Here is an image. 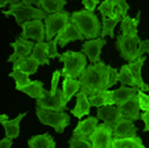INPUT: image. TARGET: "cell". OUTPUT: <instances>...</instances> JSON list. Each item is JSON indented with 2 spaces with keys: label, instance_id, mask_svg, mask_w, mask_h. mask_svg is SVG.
I'll return each instance as SVG.
<instances>
[{
  "label": "cell",
  "instance_id": "obj_38",
  "mask_svg": "<svg viewBox=\"0 0 149 148\" xmlns=\"http://www.w3.org/2000/svg\"><path fill=\"white\" fill-rule=\"evenodd\" d=\"M137 100L139 109L143 111H149V95L139 89L137 92Z\"/></svg>",
  "mask_w": 149,
  "mask_h": 148
},
{
  "label": "cell",
  "instance_id": "obj_15",
  "mask_svg": "<svg viewBox=\"0 0 149 148\" xmlns=\"http://www.w3.org/2000/svg\"><path fill=\"white\" fill-rule=\"evenodd\" d=\"M97 126H98V118L90 116L89 118L80 120L77 123V126L72 132V136H80L89 140V137L93 134Z\"/></svg>",
  "mask_w": 149,
  "mask_h": 148
},
{
  "label": "cell",
  "instance_id": "obj_43",
  "mask_svg": "<svg viewBox=\"0 0 149 148\" xmlns=\"http://www.w3.org/2000/svg\"><path fill=\"white\" fill-rule=\"evenodd\" d=\"M12 140L11 138H9V137H4L2 138L1 141H0V148H11L12 146Z\"/></svg>",
  "mask_w": 149,
  "mask_h": 148
},
{
  "label": "cell",
  "instance_id": "obj_46",
  "mask_svg": "<svg viewBox=\"0 0 149 148\" xmlns=\"http://www.w3.org/2000/svg\"><path fill=\"white\" fill-rule=\"evenodd\" d=\"M8 118H9L8 115H6V114H0V123L2 122V121H4V120H8Z\"/></svg>",
  "mask_w": 149,
  "mask_h": 148
},
{
  "label": "cell",
  "instance_id": "obj_18",
  "mask_svg": "<svg viewBox=\"0 0 149 148\" xmlns=\"http://www.w3.org/2000/svg\"><path fill=\"white\" fill-rule=\"evenodd\" d=\"M97 118L101 119L102 121L106 124H108L109 126H111L113 129V126H116V123L119 121L120 115L118 107L115 105H108V106H102L98 107L96 110Z\"/></svg>",
  "mask_w": 149,
  "mask_h": 148
},
{
  "label": "cell",
  "instance_id": "obj_40",
  "mask_svg": "<svg viewBox=\"0 0 149 148\" xmlns=\"http://www.w3.org/2000/svg\"><path fill=\"white\" fill-rule=\"evenodd\" d=\"M82 4L84 7V10L94 12L96 10L97 6L100 4V0H82Z\"/></svg>",
  "mask_w": 149,
  "mask_h": 148
},
{
  "label": "cell",
  "instance_id": "obj_6",
  "mask_svg": "<svg viewBox=\"0 0 149 148\" xmlns=\"http://www.w3.org/2000/svg\"><path fill=\"white\" fill-rule=\"evenodd\" d=\"M139 36H123L119 35L117 36L116 40V49L120 52V55L123 59L130 62H134L138 57H141L138 54V45L141 42Z\"/></svg>",
  "mask_w": 149,
  "mask_h": 148
},
{
  "label": "cell",
  "instance_id": "obj_2",
  "mask_svg": "<svg viewBox=\"0 0 149 148\" xmlns=\"http://www.w3.org/2000/svg\"><path fill=\"white\" fill-rule=\"evenodd\" d=\"M70 22L77 26L84 39L91 40L100 38L102 33V24L94 12L88 10H79L70 14Z\"/></svg>",
  "mask_w": 149,
  "mask_h": 148
},
{
  "label": "cell",
  "instance_id": "obj_26",
  "mask_svg": "<svg viewBox=\"0 0 149 148\" xmlns=\"http://www.w3.org/2000/svg\"><path fill=\"white\" fill-rule=\"evenodd\" d=\"M111 148H146L142 138L137 135L124 138H112Z\"/></svg>",
  "mask_w": 149,
  "mask_h": 148
},
{
  "label": "cell",
  "instance_id": "obj_7",
  "mask_svg": "<svg viewBox=\"0 0 149 148\" xmlns=\"http://www.w3.org/2000/svg\"><path fill=\"white\" fill-rule=\"evenodd\" d=\"M70 22V13L68 11L56 12L53 14H48L43 20L45 26V39L51 40L55 38Z\"/></svg>",
  "mask_w": 149,
  "mask_h": 148
},
{
  "label": "cell",
  "instance_id": "obj_47",
  "mask_svg": "<svg viewBox=\"0 0 149 148\" xmlns=\"http://www.w3.org/2000/svg\"><path fill=\"white\" fill-rule=\"evenodd\" d=\"M55 147H56V146H53V147H52V148H55Z\"/></svg>",
  "mask_w": 149,
  "mask_h": 148
},
{
  "label": "cell",
  "instance_id": "obj_21",
  "mask_svg": "<svg viewBox=\"0 0 149 148\" xmlns=\"http://www.w3.org/2000/svg\"><path fill=\"white\" fill-rule=\"evenodd\" d=\"M12 69H19L24 73L30 75H35L37 73L38 68L40 66V64L38 63V61L35 59L33 55L23 57V59H17L13 62Z\"/></svg>",
  "mask_w": 149,
  "mask_h": 148
},
{
  "label": "cell",
  "instance_id": "obj_14",
  "mask_svg": "<svg viewBox=\"0 0 149 148\" xmlns=\"http://www.w3.org/2000/svg\"><path fill=\"white\" fill-rule=\"evenodd\" d=\"M137 133V128L132 120L129 119H120L116 123L112 130L113 138H124V137L135 136Z\"/></svg>",
  "mask_w": 149,
  "mask_h": 148
},
{
  "label": "cell",
  "instance_id": "obj_25",
  "mask_svg": "<svg viewBox=\"0 0 149 148\" xmlns=\"http://www.w3.org/2000/svg\"><path fill=\"white\" fill-rule=\"evenodd\" d=\"M137 88H132V87H127V85H121L119 89L113 90V100H115L116 106H119L121 104L125 103L127 101L135 96L138 92Z\"/></svg>",
  "mask_w": 149,
  "mask_h": 148
},
{
  "label": "cell",
  "instance_id": "obj_13",
  "mask_svg": "<svg viewBox=\"0 0 149 148\" xmlns=\"http://www.w3.org/2000/svg\"><path fill=\"white\" fill-rule=\"evenodd\" d=\"M117 107H118L121 119H129L132 121L141 119V112H139L141 109H139V105H138L137 94Z\"/></svg>",
  "mask_w": 149,
  "mask_h": 148
},
{
  "label": "cell",
  "instance_id": "obj_37",
  "mask_svg": "<svg viewBox=\"0 0 149 148\" xmlns=\"http://www.w3.org/2000/svg\"><path fill=\"white\" fill-rule=\"evenodd\" d=\"M57 45H58V37L57 36L47 42V50H48L49 59H56V57L61 56V54L57 51Z\"/></svg>",
  "mask_w": 149,
  "mask_h": 148
},
{
  "label": "cell",
  "instance_id": "obj_23",
  "mask_svg": "<svg viewBox=\"0 0 149 148\" xmlns=\"http://www.w3.org/2000/svg\"><path fill=\"white\" fill-rule=\"evenodd\" d=\"M89 102L91 104V106L97 108L102 107V106L116 105L112 91H109V90H104V91H101L94 95L89 96Z\"/></svg>",
  "mask_w": 149,
  "mask_h": 148
},
{
  "label": "cell",
  "instance_id": "obj_36",
  "mask_svg": "<svg viewBox=\"0 0 149 148\" xmlns=\"http://www.w3.org/2000/svg\"><path fill=\"white\" fill-rule=\"evenodd\" d=\"M119 82V71L116 68L107 65V82H106V90L110 89L112 85Z\"/></svg>",
  "mask_w": 149,
  "mask_h": 148
},
{
  "label": "cell",
  "instance_id": "obj_32",
  "mask_svg": "<svg viewBox=\"0 0 149 148\" xmlns=\"http://www.w3.org/2000/svg\"><path fill=\"white\" fill-rule=\"evenodd\" d=\"M9 77L13 78L15 80V89L17 91H19L22 88L28 85L31 82V80L29 79V75L22 71H19V69H13L9 74Z\"/></svg>",
  "mask_w": 149,
  "mask_h": 148
},
{
  "label": "cell",
  "instance_id": "obj_41",
  "mask_svg": "<svg viewBox=\"0 0 149 148\" xmlns=\"http://www.w3.org/2000/svg\"><path fill=\"white\" fill-rule=\"evenodd\" d=\"M138 54L143 56L144 54H149V39L142 40L138 45Z\"/></svg>",
  "mask_w": 149,
  "mask_h": 148
},
{
  "label": "cell",
  "instance_id": "obj_3",
  "mask_svg": "<svg viewBox=\"0 0 149 148\" xmlns=\"http://www.w3.org/2000/svg\"><path fill=\"white\" fill-rule=\"evenodd\" d=\"M60 62L64 64L62 76L72 79H79L80 75L88 66V57L82 52L66 51L58 57Z\"/></svg>",
  "mask_w": 149,
  "mask_h": 148
},
{
  "label": "cell",
  "instance_id": "obj_28",
  "mask_svg": "<svg viewBox=\"0 0 149 148\" xmlns=\"http://www.w3.org/2000/svg\"><path fill=\"white\" fill-rule=\"evenodd\" d=\"M43 91H45L43 82L40 81V80H34V81L30 82L28 85H26V87H24V88L19 90V92L27 94L28 96L34 98V100H38L42 95Z\"/></svg>",
  "mask_w": 149,
  "mask_h": 148
},
{
  "label": "cell",
  "instance_id": "obj_34",
  "mask_svg": "<svg viewBox=\"0 0 149 148\" xmlns=\"http://www.w3.org/2000/svg\"><path fill=\"white\" fill-rule=\"evenodd\" d=\"M98 11L102 14V16H107L109 19H119V17L116 16L115 7H113V4L109 0H104L98 6Z\"/></svg>",
  "mask_w": 149,
  "mask_h": 148
},
{
  "label": "cell",
  "instance_id": "obj_4",
  "mask_svg": "<svg viewBox=\"0 0 149 148\" xmlns=\"http://www.w3.org/2000/svg\"><path fill=\"white\" fill-rule=\"evenodd\" d=\"M2 14L4 16H14L15 22L19 26L31 20H45L48 15L41 8L26 6L21 1L17 3L10 4L7 11H2Z\"/></svg>",
  "mask_w": 149,
  "mask_h": 148
},
{
  "label": "cell",
  "instance_id": "obj_33",
  "mask_svg": "<svg viewBox=\"0 0 149 148\" xmlns=\"http://www.w3.org/2000/svg\"><path fill=\"white\" fill-rule=\"evenodd\" d=\"M119 82L121 85H127V87H132V88H136L137 85L135 83L134 78L132 77V74L130 71V68L127 65H123L120 68L119 71Z\"/></svg>",
  "mask_w": 149,
  "mask_h": 148
},
{
  "label": "cell",
  "instance_id": "obj_9",
  "mask_svg": "<svg viewBox=\"0 0 149 148\" xmlns=\"http://www.w3.org/2000/svg\"><path fill=\"white\" fill-rule=\"evenodd\" d=\"M21 37L24 39H33L36 42H43L45 39V26L43 20H31L23 23Z\"/></svg>",
  "mask_w": 149,
  "mask_h": 148
},
{
  "label": "cell",
  "instance_id": "obj_16",
  "mask_svg": "<svg viewBox=\"0 0 149 148\" xmlns=\"http://www.w3.org/2000/svg\"><path fill=\"white\" fill-rule=\"evenodd\" d=\"M146 61V56H141L138 57L134 62H130L127 64V66L130 68V71L132 74V77L134 78L135 83L139 89L144 91V92H149V85L144 81L142 76V68L144 66V63Z\"/></svg>",
  "mask_w": 149,
  "mask_h": 148
},
{
  "label": "cell",
  "instance_id": "obj_22",
  "mask_svg": "<svg viewBox=\"0 0 149 148\" xmlns=\"http://www.w3.org/2000/svg\"><path fill=\"white\" fill-rule=\"evenodd\" d=\"M26 115V112H22L19 116H16L14 119H11V120L8 119V120H4L1 122L4 132H6V136L11 140L17 138L19 136V123L23 120V118H25Z\"/></svg>",
  "mask_w": 149,
  "mask_h": 148
},
{
  "label": "cell",
  "instance_id": "obj_45",
  "mask_svg": "<svg viewBox=\"0 0 149 148\" xmlns=\"http://www.w3.org/2000/svg\"><path fill=\"white\" fill-rule=\"evenodd\" d=\"M19 2V0H0V10L3 7H6L7 4H13Z\"/></svg>",
  "mask_w": 149,
  "mask_h": 148
},
{
  "label": "cell",
  "instance_id": "obj_35",
  "mask_svg": "<svg viewBox=\"0 0 149 148\" xmlns=\"http://www.w3.org/2000/svg\"><path fill=\"white\" fill-rule=\"evenodd\" d=\"M68 144L69 148H92V144L88 138L80 136H71Z\"/></svg>",
  "mask_w": 149,
  "mask_h": 148
},
{
  "label": "cell",
  "instance_id": "obj_44",
  "mask_svg": "<svg viewBox=\"0 0 149 148\" xmlns=\"http://www.w3.org/2000/svg\"><path fill=\"white\" fill-rule=\"evenodd\" d=\"M26 6H36L37 8H41V2L42 0H19Z\"/></svg>",
  "mask_w": 149,
  "mask_h": 148
},
{
  "label": "cell",
  "instance_id": "obj_8",
  "mask_svg": "<svg viewBox=\"0 0 149 148\" xmlns=\"http://www.w3.org/2000/svg\"><path fill=\"white\" fill-rule=\"evenodd\" d=\"M36 107L53 111H65L68 109L67 105L64 103L63 100V90L60 89H57L54 95L45 89L42 95L36 100Z\"/></svg>",
  "mask_w": 149,
  "mask_h": 148
},
{
  "label": "cell",
  "instance_id": "obj_29",
  "mask_svg": "<svg viewBox=\"0 0 149 148\" xmlns=\"http://www.w3.org/2000/svg\"><path fill=\"white\" fill-rule=\"evenodd\" d=\"M31 55L38 61L40 65H49L50 59L48 56V50H47V42H36L33 49Z\"/></svg>",
  "mask_w": 149,
  "mask_h": 148
},
{
  "label": "cell",
  "instance_id": "obj_24",
  "mask_svg": "<svg viewBox=\"0 0 149 148\" xmlns=\"http://www.w3.org/2000/svg\"><path fill=\"white\" fill-rule=\"evenodd\" d=\"M63 100L67 105L68 102L78 93L80 90V82L78 79H72L69 77H64L63 80Z\"/></svg>",
  "mask_w": 149,
  "mask_h": 148
},
{
  "label": "cell",
  "instance_id": "obj_12",
  "mask_svg": "<svg viewBox=\"0 0 149 148\" xmlns=\"http://www.w3.org/2000/svg\"><path fill=\"white\" fill-rule=\"evenodd\" d=\"M107 41L104 38H95L91 40H86L83 42L81 47V52L89 59L92 64L101 62L102 49L106 45Z\"/></svg>",
  "mask_w": 149,
  "mask_h": 148
},
{
  "label": "cell",
  "instance_id": "obj_1",
  "mask_svg": "<svg viewBox=\"0 0 149 148\" xmlns=\"http://www.w3.org/2000/svg\"><path fill=\"white\" fill-rule=\"evenodd\" d=\"M80 91L84 92L88 96L106 90L107 82V65L103 62L91 64L83 71L80 77Z\"/></svg>",
  "mask_w": 149,
  "mask_h": 148
},
{
  "label": "cell",
  "instance_id": "obj_42",
  "mask_svg": "<svg viewBox=\"0 0 149 148\" xmlns=\"http://www.w3.org/2000/svg\"><path fill=\"white\" fill-rule=\"evenodd\" d=\"M141 120H143L145 123L144 132H149V111H144L141 114Z\"/></svg>",
  "mask_w": 149,
  "mask_h": 148
},
{
  "label": "cell",
  "instance_id": "obj_11",
  "mask_svg": "<svg viewBox=\"0 0 149 148\" xmlns=\"http://www.w3.org/2000/svg\"><path fill=\"white\" fill-rule=\"evenodd\" d=\"M10 47L13 48L14 52L8 57L7 61L9 63H13L15 59H23V57H27V56L31 55L35 43L33 41L24 39L23 37L19 36V37L15 38V41L10 43Z\"/></svg>",
  "mask_w": 149,
  "mask_h": 148
},
{
  "label": "cell",
  "instance_id": "obj_20",
  "mask_svg": "<svg viewBox=\"0 0 149 148\" xmlns=\"http://www.w3.org/2000/svg\"><path fill=\"white\" fill-rule=\"evenodd\" d=\"M141 22V11H138L135 17L125 15L120 22V31L123 36H137V27Z\"/></svg>",
  "mask_w": 149,
  "mask_h": 148
},
{
  "label": "cell",
  "instance_id": "obj_10",
  "mask_svg": "<svg viewBox=\"0 0 149 148\" xmlns=\"http://www.w3.org/2000/svg\"><path fill=\"white\" fill-rule=\"evenodd\" d=\"M112 128L106 123H101L96 126L93 134L89 137L92 148H111Z\"/></svg>",
  "mask_w": 149,
  "mask_h": 148
},
{
  "label": "cell",
  "instance_id": "obj_27",
  "mask_svg": "<svg viewBox=\"0 0 149 148\" xmlns=\"http://www.w3.org/2000/svg\"><path fill=\"white\" fill-rule=\"evenodd\" d=\"M27 144L29 148H52L55 146V142L50 133H45L30 137Z\"/></svg>",
  "mask_w": 149,
  "mask_h": 148
},
{
  "label": "cell",
  "instance_id": "obj_19",
  "mask_svg": "<svg viewBox=\"0 0 149 148\" xmlns=\"http://www.w3.org/2000/svg\"><path fill=\"white\" fill-rule=\"evenodd\" d=\"M76 105L71 110V115H74L76 118L81 119L84 116H88L91 111V104L89 102V96L84 92H78L76 94Z\"/></svg>",
  "mask_w": 149,
  "mask_h": 148
},
{
  "label": "cell",
  "instance_id": "obj_31",
  "mask_svg": "<svg viewBox=\"0 0 149 148\" xmlns=\"http://www.w3.org/2000/svg\"><path fill=\"white\" fill-rule=\"evenodd\" d=\"M121 22L120 19H109L107 16H102V33L101 37L105 38L106 36L115 37V28L118 23Z\"/></svg>",
  "mask_w": 149,
  "mask_h": 148
},
{
  "label": "cell",
  "instance_id": "obj_39",
  "mask_svg": "<svg viewBox=\"0 0 149 148\" xmlns=\"http://www.w3.org/2000/svg\"><path fill=\"white\" fill-rule=\"evenodd\" d=\"M61 76H62V71H55L52 74V78H51V89H50V93L54 95L57 91V85L60 82Z\"/></svg>",
  "mask_w": 149,
  "mask_h": 148
},
{
  "label": "cell",
  "instance_id": "obj_5",
  "mask_svg": "<svg viewBox=\"0 0 149 148\" xmlns=\"http://www.w3.org/2000/svg\"><path fill=\"white\" fill-rule=\"evenodd\" d=\"M36 116L43 126H51L56 133L62 134L70 123V117L65 111H53L36 107Z\"/></svg>",
  "mask_w": 149,
  "mask_h": 148
},
{
  "label": "cell",
  "instance_id": "obj_17",
  "mask_svg": "<svg viewBox=\"0 0 149 148\" xmlns=\"http://www.w3.org/2000/svg\"><path fill=\"white\" fill-rule=\"evenodd\" d=\"M57 37H58V45L62 48L66 47L71 41L83 40L84 39V37L82 36L81 33L77 28V26L74 25L72 22L68 23L67 26L57 35Z\"/></svg>",
  "mask_w": 149,
  "mask_h": 148
},
{
  "label": "cell",
  "instance_id": "obj_30",
  "mask_svg": "<svg viewBox=\"0 0 149 148\" xmlns=\"http://www.w3.org/2000/svg\"><path fill=\"white\" fill-rule=\"evenodd\" d=\"M67 4L66 0H42L41 9L47 14H53L56 12L63 11L64 7Z\"/></svg>",
  "mask_w": 149,
  "mask_h": 148
}]
</instances>
